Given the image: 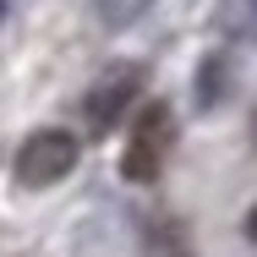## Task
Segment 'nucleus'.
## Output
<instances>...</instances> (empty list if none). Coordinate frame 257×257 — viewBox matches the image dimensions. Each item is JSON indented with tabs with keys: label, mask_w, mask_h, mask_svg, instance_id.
<instances>
[{
	"label": "nucleus",
	"mask_w": 257,
	"mask_h": 257,
	"mask_svg": "<svg viewBox=\"0 0 257 257\" xmlns=\"http://www.w3.org/2000/svg\"><path fill=\"white\" fill-rule=\"evenodd\" d=\"M77 170V137L60 132V126H44L33 132L22 148H17V181L22 186H55Z\"/></svg>",
	"instance_id": "obj_2"
},
{
	"label": "nucleus",
	"mask_w": 257,
	"mask_h": 257,
	"mask_svg": "<svg viewBox=\"0 0 257 257\" xmlns=\"http://www.w3.org/2000/svg\"><path fill=\"white\" fill-rule=\"evenodd\" d=\"M175 148V115L170 104H143L132 132H126V154H120V175L126 181H154L164 170V159Z\"/></svg>",
	"instance_id": "obj_1"
},
{
	"label": "nucleus",
	"mask_w": 257,
	"mask_h": 257,
	"mask_svg": "<svg viewBox=\"0 0 257 257\" xmlns=\"http://www.w3.org/2000/svg\"><path fill=\"white\" fill-rule=\"evenodd\" d=\"M137 88H143V66H109L99 82L88 88V99H82L88 126H93V132H109V126L126 115V104L137 99Z\"/></svg>",
	"instance_id": "obj_3"
},
{
	"label": "nucleus",
	"mask_w": 257,
	"mask_h": 257,
	"mask_svg": "<svg viewBox=\"0 0 257 257\" xmlns=\"http://www.w3.org/2000/svg\"><path fill=\"white\" fill-rule=\"evenodd\" d=\"M0 17H6V0H0Z\"/></svg>",
	"instance_id": "obj_4"
}]
</instances>
